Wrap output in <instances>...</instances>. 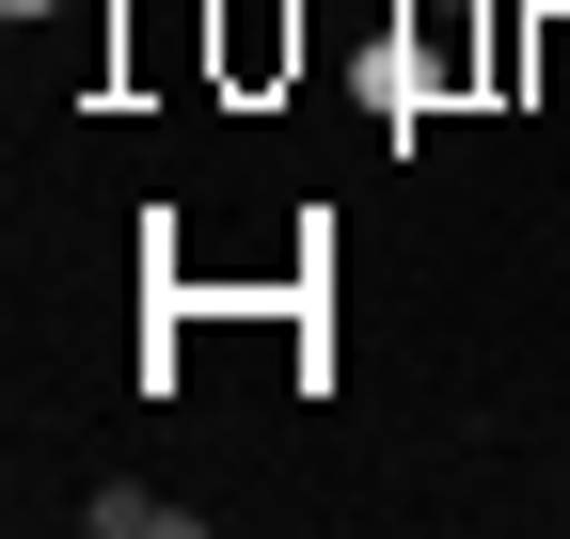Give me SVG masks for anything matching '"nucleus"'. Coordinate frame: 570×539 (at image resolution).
<instances>
[{
	"instance_id": "nucleus-1",
	"label": "nucleus",
	"mask_w": 570,
	"mask_h": 539,
	"mask_svg": "<svg viewBox=\"0 0 570 539\" xmlns=\"http://www.w3.org/2000/svg\"><path fill=\"white\" fill-rule=\"evenodd\" d=\"M365 96H381V127H396V144H412V111H428V48H412V32L365 63Z\"/></svg>"
},
{
	"instance_id": "nucleus-2",
	"label": "nucleus",
	"mask_w": 570,
	"mask_h": 539,
	"mask_svg": "<svg viewBox=\"0 0 570 539\" xmlns=\"http://www.w3.org/2000/svg\"><path fill=\"white\" fill-rule=\"evenodd\" d=\"M285 48H302V32H269V0H238V32H223V63H238V80H269Z\"/></svg>"
},
{
	"instance_id": "nucleus-3",
	"label": "nucleus",
	"mask_w": 570,
	"mask_h": 539,
	"mask_svg": "<svg viewBox=\"0 0 570 539\" xmlns=\"http://www.w3.org/2000/svg\"><path fill=\"white\" fill-rule=\"evenodd\" d=\"M0 17H17V32H32V17H63V0H0Z\"/></svg>"
}]
</instances>
